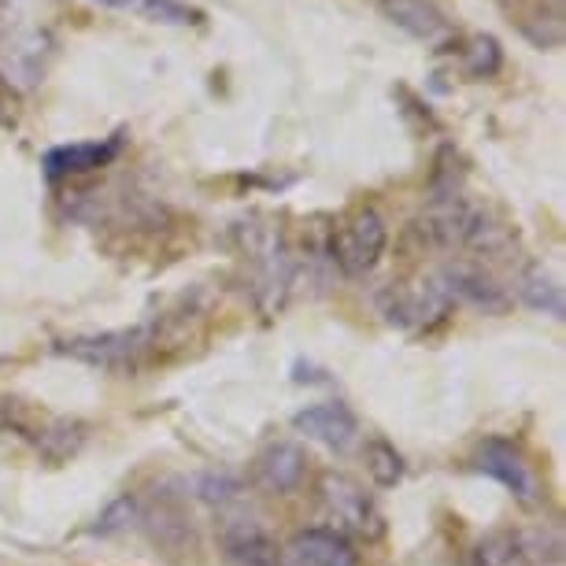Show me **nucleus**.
I'll return each instance as SVG.
<instances>
[{
    "instance_id": "2eb2a0df",
    "label": "nucleus",
    "mask_w": 566,
    "mask_h": 566,
    "mask_svg": "<svg viewBox=\"0 0 566 566\" xmlns=\"http://www.w3.org/2000/svg\"><path fill=\"white\" fill-rule=\"evenodd\" d=\"M470 566H533V559L515 533H489L470 552Z\"/></svg>"
},
{
    "instance_id": "f8f14e48",
    "label": "nucleus",
    "mask_w": 566,
    "mask_h": 566,
    "mask_svg": "<svg viewBox=\"0 0 566 566\" xmlns=\"http://www.w3.org/2000/svg\"><path fill=\"white\" fill-rule=\"evenodd\" d=\"M378 4L389 23H397L400 30H408V34L419 41H437L452 30L448 15L433 4V0H378Z\"/></svg>"
},
{
    "instance_id": "4468645a",
    "label": "nucleus",
    "mask_w": 566,
    "mask_h": 566,
    "mask_svg": "<svg viewBox=\"0 0 566 566\" xmlns=\"http://www.w3.org/2000/svg\"><path fill=\"white\" fill-rule=\"evenodd\" d=\"M108 8H126V12L148 19V23H167V27H197L200 15L197 8L181 4V0H101Z\"/></svg>"
},
{
    "instance_id": "f03ea898",
    "label": "nucleus",
    "mask_w": 566,
    "mask_h": 566,
    "mask_svg": "<svg viewBox=\"0 0 566 566\" xmlns=\"http://www.w3.org/2000/svg\"><path fill=\"white\" fill-rule=\"evenodd\" d=\"M52 56V38L49 30L38 27H19L0 34V82L15 93H30L45 82Z\"/></svg>"
},
{
    "instance_id": "f257e3e1",
    "label": "nucleus",
    "mask_w": 566,
    "mask_h": 566,
    "mask_svg": "<svg viewBox=\"0 0 566 566\" xmlns=\"http://www.w3.org/2000/svg\"><path fill=\"white\" fill-rule=\"evenodd\" d=\"M386 244H389L386 219L374 208H359V211H352L334 233V263L340 266V274L363 277L378 266Z\"/></svg>"
},
{
    "instance_id": "aec40b11",
    "label": "nucleus",
    "mask_w": 566,
    "mask_h": 566,
    "mask_svg": "<svg viewBox=\"0 0 566 566\" xmlns=\"http://www.w3.org/2000/svg\"><path fill=\"white\" fill-rule=\"evenodd\" d=\"M8 422H12V415H8V403L4 400H0V430H4V426Z\"/></svg>"
},
{
    "instance_id": "9b49d317",
    "label": "nucleus",
    "mask_w": 566,
    "mask_h": 566,
    "mask_svg": "<svg viewBox=\"0 0 566 566\" xmlns=\"http://www.w3.org/2000/svg\"><path fill=\"white\" fill-rule=\"evenodd\" d=\"M441 285L452 304H470L478 312H504L507 307L504 290H500L493 277L474 271V266H448L441 274Z\"/></svg>"
},
{
    "instance_id": "6e6552de",
    "label": "nucleus",
    "mask_w": 566,
    "mask_h": 566,
    "mask_svg": "<svg viewBox=\"0 0 566 566\" xmlns=\"http://www.w3.org/2000/svg\"><path fill=\"white\" fill-rule=\"evenodd\" d=\"M323 496L326 507L345 522L348 530L359 533H381V515L374 511V500L359 482H352L345 474H326L323 478Z\"/></svg>"
},
{
    "instance_id": "1a4fd4ad",
    "label": "nucleus",
    "mask_w": 566,
    "mask_h": 566,
    "mask_svg": "<svg viewBox=\"0 0 566 566\" xmlns=\"http://www.w3.org/2000/svg\"><path fill=\"white\" fill-rule=\"evenodd\" d=\"M222 548L238 566H285L282 548L274 544V537L266 533L260 522L238 518L222 530Z\"/></svg>"
},
{
    "instance_id": "9d476101",
    "label": "nucleus",
    "mask_w": 566,
    "mask_h": 566,
    "mask_svg": "<svg viewBox=\"0 0 566 566\" xmlns=\"http://www.w3.org/2000/svg\"><path fill=\"white\" fill-rule=\"evenodd\" d=\"M145 348V334L134 329V334H104V337H78L67 340L63 352L82 363H93V367H108V370H123L134 367V356Z\"/></svg>"
},
{
    "instance_id": "0eeeda50",
    "label": "nucleus",
    "mask_w": 566,
    "mask_h": 566,
    "mask_svg": "<svg viewBox=\"0 0 566 566\" xmlns=\"http://www.w3.org/2000/svg\"><path fill=\"white\" fill-rule=\"evenodd\" d=\"M478 470L489 474L493 482H500L511 496L518 500H537V478H533L530 463L522 459V452L507 441H485L478 452Z\"/></svg>"
},
{
    "instance_id": "423d86ee",
    "label": "nucleus",
    "mask_w": 566,
    "mask_h": 566,
    "mask_svg": "<svg viewBox=\"0 0 566 566\" xmlns=\"http://www.w3.org/2000/svg\"><path fill=\"white\" fill-rule=\"evenodd\" d=\"M448 307H452V301H448L441 277L426 285H415V290H400L397 285V290H389L381 296V312L397 326H430L433 318L448 315Z\"/></svg>"
},
{
    "instance_id": "f3484780",
    "label": "nucleus",
    "mask_w": 566,
    "mask_h": 566,
    "mask_svg": "<svg viewBox=\"0 0 566 566\" xmlns=\"http://www.w3.org/2000/svg\"><path fill=\"white\" fill-rule=\"evenodd\" d=\"M363 455H367V474L374 478V485L392 489L403 478V455L389 441H381V437H374Z\"/></svg>"
},
{
    "instance_id": "6ab92c4d",
    "label": "nucleus",
    "mask_w": 566,
    "mask_h": 566,
    "mask_svg": "<svg viewBox=\"0 0 566 566\" xmlns=\"http://www.w3.org/2000/svg\"><path fill=\"white\" fill-rule=\"evenodd\" d=\"M200 485H205V493H200V496H205V500H230V496H238V482H233V478H227V474H211V478H205V482H200Z\"/></svg>"
},
{
    "instance_id": "39448f33",
    "label": "nucleus",
    "mask_w": 566,
    "mask_h": 566,
    "mask_svg": "<svg viewBox=\"0 0 566 566\" xmlns=\"http://www.w3.org/2000/svg\"><path fill=\"white\" fill-rule=\"evenodd\" d=\"M282 559L290 566H356L359 555L345 533L312 526V530L293 533L290 544L282 548Z\"/></svg>"
},
{
    "instance_id": "a211bd4d",
    "label": "nucleus",
    "mask_w": 566,
    "mask_h": 566,
    "mask_svg": "<svg viewBox=\"0 0 566 566\" xmlns=\"http://www.w3.org/2000/svg\"><path fill=\"white\" fill-rule=\"evenodd\" d=\"M500 71V45L496 38H474L467 49V74L474 78H489V74Z\"/></svg>"
},
{
    "instance_id": "20e7f679",
    "label": "nucleus",
    "mask_w": 566,
    "mask_h": 566,
    "mask_svg": "<svg viewBox=\"0 0 566 566\" xmlns=\"http://www.w3.org/2000/svg\"><path fill=\"white\" fill-rule=\"evenodd\" d=\"M293 426L307 437V441H318L323 448H329V452H348V448L359 441V419L337 400L304 408L293 419Z\"/></svg>"
},
{
    "instance_id": "7ed1b4c3",
    "label": "nucleus",
    "mask_w": 566,
    "mask_h": 566,
    "mask_svg": "<svg viewBox=\"0 0 566 566\" xmlns=\"http://www.w3.org/2000/svg\"><path fill=\"white\" fill-rule=\"evenodd\" d=\"M304 470H307V455L301 444L274 441L255 455L252 482H255V489H263V493H271V496H290L301 489Z\"/></svg>"
},
{
    "instance_id": "ddd939ff",
    "label": "nucleus",
    "mask_w": 566,
    "mask_h": 566,
    "mask_svg": "<svg viewBox=\"0 0 566 566\" xmlns=\"http://www.w3.org/2000/svg\"><path fill=\"white\" fill-rule=\"evenodd\" d=\"M119 145H123L119 137H108V142L52 148V153L45 156V170H49V178H67V175H85V170H101L119 156Z\"/></svg>"
},
{
    "instance_id": "412c9836",
    "label": "nucleus",
    "mask_w": 566,
    "mask_h": 566,
    "mask_svg": "<svg viewBox=\"0 0 566 566\" xmlns=\"http://www.w3.org/2000/svg\"><path fill=\"white\" fill-rule=\"evenodd\" d=\"M504 4H515V0H504Z\"/></svg>"
},
{
    "instance_id": "dca6fc26",
    "label": "nucleus",
    "mask_w": 566,
    "mask_h": 566,
    "mask_svg": "<svg viewBox=\"0 0 566 566\" xmlns=\"http://www.w3.org/2000/svg\"><path fill=\"white\" fill-rule=\"evenodd\" d=\"M518 293L533 312H544L552 318H563V290L544 271H526L518 277Z\"/></svg>"
}]
</instances>
